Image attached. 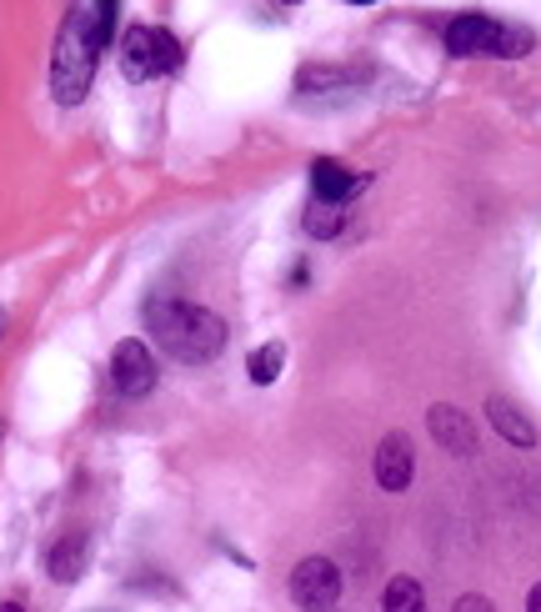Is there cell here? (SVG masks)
I'll return each instance as SVG.
<instances>
[{"label": "cell", "instance_id": "1", "mask_svg": "<svg viewBox=\"0 0 541 612\" xmlns=\"http://www.w3.org/2000/svg\"><path fill=\"white\" fill-rule=\"evenodd\" d=\"M116 15H121V0H96V5H86V11H71V21L61 25L56 61H50V86H56V100H61V106L86 100L100 50L111 46Z\"/></svg>", "mask_w": 541, "mask_h": 612}, {"label": "cell", "instance_id": "2", "mask_svg": "<svg viewBox=\"0 0 541 612\" xmlns=\"http://www.w3.org/2000/svg\"><path fill=\"white\" fill-rule=\"evenodd\" d=\"M146 332L176 362H211L226 347V322L206 307H191V301H151Z\"/></svg>", "mask_w": 541, "mask_h": 612}, {"label": "cell", "instance_id": "3", "mask_svg": "<svg viewBox=\"0 0 541 612\" xmlns=\"http://www.w3.org/2000/svg\"><path fill=\"white\" fill-rule=\"evenodd\" d=\"M446 50L452 56H527L531 50V31L502 25L492 15H456L446 25Z\"/></svg>", "mask_w": 541, "mask_h": 612}, {"label": "cell", "instance_id": "4", "mask_svg": "<svg viewBox=\"0 0 541 612\" xmlns=\"http://www.w3.org/2000/svg\"><path fill=\"white\" fill-rule=\"evenodd\" d=\"M121 71L125 81H151V75H166L176 71L181 61V46H176L171 31H160V25H131L121 36Z\"/></svg>", "mask_w": 541, "mask_h": 612}, {"label": "cell", "instance_id": "5", "mask_svg": "<svg viewBox=\"0 0 541 612\" xmlns=\"http://www.w3.org/2000/svg\"><path fill=\"white\" fill-rule=\"evenodd\" d=\"M291 602L301 612H332L341 602V573L332 557H301L291 573Z\"/></svg>", "mask_w": 541, "mask_h": 612}, {"label": "cell", "instance_id": "6", "mask_svg": "<svg viewBox=\"0 0 541 612\" xmlns=\"http://www.w3.org/2000/svg\"><path fill=\"white\" fill-rule=\"evenodd\" d=\"M156 357H151V347L141 337H125L116 341L111 351V382L121 397H146V392H156Z\"/></svg>", "mask_w": 541, "mask_h": 612}, {"label": "cell", "instance_id": "7", "mask_svg": "<svg viewBox=\"0 0 541 612\" xmlns=\"http://www.w3.org/2000/svg\"><path fill=\"white\" fill-rule=\"evenodd\" d=\"M382 492H406L411 488V472H417V452H411V437L406 432H386L382 447H376V463H371Z\"/></svg>", "mask_w": 541, "mask_h": 612}, {"label": "cell", "instance_id": "8", "mask_svg": "<svg viewBox=\"0 0 541 612\" xmlns=\"http://www.w3.org/2000/svg\"><path fill=\"white\" fill-rule=\"evenodd\" d=\"M426 427H431V437L442 442L452 457H471V452H477V427H471V417L456 412V407H446V401L426 412Z\"/></svg>", "mask_w": 541, "mask_h": 612}, {"label": "cell", "instance_id": "9", "mask_svg": "<svg viewBox=\"0 0 541 612\" xmlns=\"http://www.w3.org/2000/svg\"><path fill=\"white\" fill-rule=\"evenodd\" d=\"M361 181L351 176V166L332 161V156H321V161H311V191H316V201H332V206H341L351 191H357Z\"/></svg>", "mask_w": 541, "mask_h": 612}, {"label": "cell", "instance_id": "10", "mask_svg": "<svg viewBox=\"0 0 541 612\" xmlns=\"http://www.w3.org/2000/svg\"><path fill=\"white\" fill-rule=\"evenodd\" d=\"M86 563H91L86 532H71V538H61L56 548H50V577H56V583H75V577L86 573Z\"/></svg>", "mask_w": 541, "mask_h": 612}, {"label": "cell", "instance_id": "11", "mask_svg": "<svg viewBox=\"0 0 541 612\" xmlns=\"http://www.w3.org/2000/svg\"><path fill=\"white\" fill-rule=\"evenodd\" d=\"M486 417H492V427L502 432L506 442H512V447H537V427H531L527 417H521L506 397H492V401H486Z\"/></svg>", "mask_w": 541, "mask_h": 612}, {"label": "cell", "instance_id": "12", "mask_svg": "<svg viewBox=\"0 0 541 612\" xmlns=\"http://www.w3.org/2000/svg\"><path fill=\"white\" fill-rule=\"evenodd\" d=\"M382 612H426V598H421L417 577H392L382 592Z\"/></svg>", "mask_w": 541, "mask_h": 612}, {"label": "cell", "instance_id": "13", "mask_svg": "<svg viewBox=\"0 0 541 612\" xmlns=\"http://www.w3.org/2000/svg\"><path fill=\"white\" fill-rule=\"evenodd\" d=\"M281 367H286V347H281V341H266V347L251 351L247 372H251V382H256V387H270V382L281 376Z\"/></svg>", "mask_w": 541, "mask_h": 612}, {"label": "cell", "instance_id": "14", "mask_svg": "<svg viewBox=\"0 0 541 612\" xmlns=\"http://www.w3.org/2000/svg\"><path fill=\"white\" fill-rule=\"evenodd\" d=\"M341 226H346V212H336L332 201H316V206L306 212V231H311V237H321V241L336 237Z\"/></svg>", "mask_w": 541, "mask_h": 612}, {"label": "cell", "instance_id": "15", "mask_svg": "<svg viewBox=\"0 0 541 612\" xmlns=\"http://www.w3.org/2000/svg\"><path fill=\"white\" fill-rule=\"evenodd\" d=\"M456 612H496L492 598H481V592H467V598L456 602Z\"/></svg>", "mask_w": 541, "mask_h": 612}, {"label": "cell", "instance_id": "16", "mask_svg": "<svg viewBox=\"0 0 541 612\" xmlns=\"http://www.w3.org/2000/svg\"><path fill=\"white\" fill-rule=\"evenodd\" d=\"M527 612H541V583L531 588V598H527Z\"/></svg>", "mask_w": 541, "mask_h": 612}, {"label": "cell", "instance_id": "17", "mask_svg": "<svg viewBox=\"0 0 541 612\" xmlns=\"http://www.w3.org/2000/svg\"><path fill=\"white\" fill-rule=\"evenodd\" d=\"M0 612H21V608H15V602H0Z\"/></svg>", "mask_w": 541, "mask_h": 612}, {"label": "cell", "instance_id": "18", "mask_svg": "<svg viewBox=\"0 0 541 612\" xmlns=\"http://www.w3.org/2000/svg\"><path fill=\"white\" fill-rule=\"evenodd\" d=\"M351 5H376V0H351Z\"/></svg>", "mask_w": 541, "mask_h": 612}, {"label": "cell", "instance_id": "19", "mask_svg": "<svg viewBox=\"0 0 541 612\" xmlns=\"http://www.w3.org/2000/svg\"><path fill=\"white\" fill-rule=\"evenodd\" d=\"M286 5H296V0H286Z\"/></svg>", "mask_w": 541, "mask_h": 612}]
</instances>
